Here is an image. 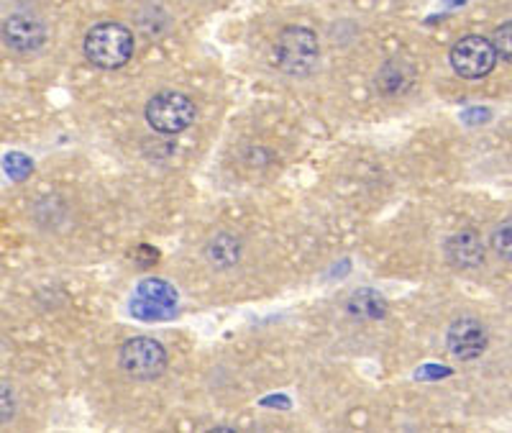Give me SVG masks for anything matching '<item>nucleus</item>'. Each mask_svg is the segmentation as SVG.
I'll list each match as a JSON object with an SVG mask.
<instances>
[{
	"label": "nucleus",
	"instance_id": "f257e3e1",
	"mask_svg": "<svg viewBox=\"0 0 512 433\" xmlns=\"http://www.w3.org/2000/svg\"><path fill=\"white\" fill-rule=\"evenodd\" d=\"M85 57L100 70H118L134 57V34L116 21H103L85 36Z\"/></svg>",
	"mask_w": 512,
	"mask_h": 433
},
{
	"label": "nucleus",
	"instance_id": "f03ea898",
	"mask_svg": "<svg viewBox=\"0 0 512 433\" xmlns=\"http://www.w3.org/2000/svg\"><path fill=\"white\" fill-rule=\"evenodd\" d=\"M274 59L277 67L287 75L303 77L318 67L320 59V44L318 36L303 26H287L274 44Z\"/></svg>",
	"mask_w": 512,
	"mask_h": 433
},
{
	"label": "nucleus",
	"instance_id": "7ed1b4c3",
	"mask_svg": "<svg viewBox=\"0 0 512 433\" xmlns=\"http://www.w3.org/2000/svg\"><path fill=\"white\" fill-rule=\"evenodd\" d=\"M146 121L159 134H180V131L190 129V123L195 121V103L187 95L167 90L149 100Z\"/></svg>",
	"mask_w": 512,
	"mask_h": 433
},
{
	"label": "nucleus",
	"instance_id": "20e7f679",
	"mask_svg": "<svg viewBox=\"0 0 512 433\" xmlns=\"http://www.w3.org/2000/svg\"><path fill=\"white\" fill-rule=\"evenodd\" d=\"M121 369L134 380H157L167 369V352L157 339L139 336L121 346Z\"/></svg>",
	"mask_w": 512,
	"mask_h": 433
},
{
	"label": "nucleus",
	"instance_id": "39448f33",
	"mask_svg": "<svg viewBox=\"0 0 512 433\" xmlns=\"http://www.w3.org/2000/svg\"><path fill=\"white\" fill-rule=\"evenodd\" d=\"M177 290L169 285L167 280H152L139 282L136 295L131 298V313L141 321H167L177 313Z\"/></svg>",
	"mask_w": 512,
	"mask_h": 433
},
{
	"label": "nucleus",
	"instance_id": "423d86ee",
	"mask_svg": "<svg viewBox=\"0 0 512 433\" xmlns=\"http://www.w3.org/2000/svg\"><path fill=\"white\" fill-rule=\"evenodd\" d=\"M497 52L484 36H464L451 49V67L464 80H479L495 70Z\"/></svg>",
	"mask_w": 512,
	"mask_h": 433
},
{
	"label": "nucleus",
	"instance_id": "0eeeda50",
	"mask_svg": "<svg viewBox=\"0 0 512 433\" xmlns=\"http://www.w3.org/2000/svg\"><path fill=\"white\" fill-rule=\"evenodd\" d=\"M3 41L13 52H36L47 41V26L36 16H29V13H13L3 21Z\"/></svg>",
	"mask_w": 512,
	"mask_h": 433
},
{
	"label": "nucleus",
	"instance_id": "6e6552de",
	"mask_svg": "<svg viewBox=\"0 0 512 433\" xmlns=\"http://www.w3.org/2000/svg\"><path fill=\"white\" fill-rule=\"evenodd\" d=\"M446 341H448V352L454 354V357L477 359L482 357L484 349H487L489 336L482 321H477V318L472 316H464L459 318V321L451 323Z\"/></svg>",
	"mask_w": 512,
	"mask_h": 433
},
{
	"label": "nucleus",
	"instance_id": "1a4fd4ad",
	"mask_svg": "<svg viewBox=\"0 0 512 433\" xmlns=\"http://www.w3.org/2000/svg\"><path fill=\"white\" fill-rule=\"evenodd\" d=\"M446 257L448 262L454 264L456 270H477L482 267L484 257V244H482V236L477 231H459L448 239L446 244Z\"/></svg>",
	"mask_w": 512,
	"mask_h": 433
},
{
	"label": "nucleus",
	"instance_id": "9d476101",
	"mask_svg": "<svg viewBox=\"0 0 512 433\" xmlns=\"http://www.w3.org/2000/svg\"><path fill=\"white\" fill-rule=\"evenodd\" d=\"M205 257L216 270H231L241 259V241L231 234H218L205 246Z\"/></svg>",
	"mask_w": 512,
	"mask_h": 433
},
{
	"label": "nucleus",
	"instance_id": "9b49d317",
	"mask_svg": "<svg viewBox=\"0 0 512 433\" xmlns=\"http://www.w3.org/2000/svg\"><path fill=\"white\" fill-rule=\"evenodd\" d=\"M346 308H349L351 316L367 318V321H379V318L387 316V300L377 290H369V287L356 290L349 303H346Z\"/></svg>",
	"mask_w": 512,
	"mask_h": 433
},
{
	"label": "nucleus",
	"instance_id": "f8f14e48",
	"mask_svg": "<svg viewBox=\"0 0 512 433\" xmlns=\"http://www.w3.org/2000/svg\"><path fill=\"white\" fill-rule=\"evenodd\" d=\"M410 82H413V67L408 62H400V59L387 62L377 75V88L387 95H397L402 90H408Z\"/></svg>",
	"mask_w": 512,
	"mask_h": 433
},
{
	"label": "nucleus",
	"instance_id": "ddd939ff",
	"mask_svg": "<svg viewBox=\"0 0 512 433\" xmlns=\"http://www.w3.org/2000/svg\"><path fill=\"white\" fill-rule=\"evenodd\" d=\"M3 170H6V175L11 177V180L24 182L26 177H29L31 172H34V162H31V159L26 157V154L13 152V154H8L6 159H3Z\"/></svg>",
	"mask_w": 512,
	"mask_h": 433
},
{
	"label": "nucleus",
	"instance_id": "4468645a",
	"mask_svg": "<svg viewBox=\"0 0 512 433\" xmlns=\"http://www.w3.org/2000/svg\"><path fill=\"white\" fill-rule=\"evenodd\" d=\"M492 246H495V252L500 254L505 262H510V218L495 229V234H492Z\"/></svg>",
	"mask_w": 512,
	"mask_h": 433
},
{
	"label": "nucleus",
	"instance_id": "2eb2a0df",
	"mask_svg": "<svg viewBox=\"0 0 512 433\" xmlns=\"http://www.w3.org/2000/svg\"><path fill=\"white\" fill-rule=\"evenodd\" d=\"M16 416V395L8 385H0V426Z\"/></svg>",
	"mask_w": 512,
	"mask_h": 433
},
{
	"label": "nucleus",
	"instance_id": "dca6fc26",
	"mask_svg": "<svg viewBox=\"0 0 512 433\" xmlns=\"http://www.w3.org/2000/svg\"><path fill=\"white\" fill-rule=\"evenodd\" d=\"M510 29H512L510 24H505L502 29H497L495 41H492V47H495L497 57L502 54V59H505V62L510 59Z\"/></svg>",
	"mask_w": 512,
	"mask_h": 433
},
{
	"label": "nucleus",
	"instance_id": "f3484780",
	"mask_svg": "<svg viewBox=\"0 0 512 433\" xmlns=\"http://www.w3.org/2000/svg\"><path fill=\"white\" fill-rule=\"evenodd\" d=\"M451 375V369L448 367H436V364H428L418 372V380H436V377H448Z\"/></svg>",
	"mask_w": 512,
	"mask_h": 433
},
{
	"label": "nucleus",
	"instance_id": "a211bd4d",
	"mask_svg": "<svg viewBox=\"0 0 512 433\" xmlns=\"http://www.w3.org/2000/svg\"><path fill=\"white\" fill-rule=\"evenodd\" d=\"M461 118H464L466 123H472V126H474V123H479V121H487L489 111H482V108H472V111H464V116H461Z\"/></svg>",
	"mask_w": 512,
	"mask_h": 433
},
{
	"label": "nucleus",
	"instance_id": "6ab92c4d",
	"mask_svg": "<svg viewBox=\"0 0 512 433\" xmlns=\"http://www.w3.org/2000/svg\"><path fill=\"white\" fill-rule=\"evenodd\" d=\"M264 405H282V408H290V400L287 398H267V400H262Z\"/></svg>",
	"mask_w": 512,
	"mask_h": 433
},
{
	"label": "nucleus",
	"instance_id": "aec40b11",
	"mask_svg": "<svg viewBox=\"0 0 512 433\" xmlns=\"http://www.w3.org/2000/svg\"><path fill=\"white\" fill-rule=\"evenodd\" d=\"M461 3H466V0H446V6H461Z\"/></svg>",
	"mask_w": 512,
	"mask_h": 433
}]
</instances>
